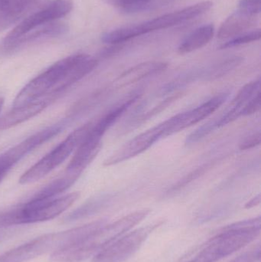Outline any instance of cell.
Returning <instances> with one entry per match:
<instances>
[{
    "label": "cell",
    "instance_id": "cell-1",
    "mask_svg": "<svg viewBox=\"0 0 261 262\" xmlns=\"http://www.w3.org/2000/svg\"><path fill=\"white\" fill-rule=\"evenodd\" d=\"M261 230L260 217L233 223L213 237L189 262H217L252 243Z\"/></svg>",
    "mask_w": 261,
    "mask_h": 262
},
{
    "label": "cell",
    "instance_id": "cell-2",
    "mask_svg": "<svg viewBox=\"0 0 261 262\" xmlns=\"http://www.w3.org/2000/svg\"><path fill=\"white\" fill-rule=\"evenodd\" d=\"M96 229L94 223L63 232L44 234L0 255V262H26L44 254L59 250L90 235Z\"/></svg>",
    "mask_w": 261,
    "mask_h": 262
},
{
    "label": "cell",
    "instance_id": "cell-3",
    "mask_svg": "<svg viewBox=\"0 0 261 262\" xmlns=\"http://www.w3.org/2000/svg\"><path fill=\"white\" fill-rule=\"evenodd\" d=\"M211 1H203L170 13L164 14L139 24L131 25L106 32L101 37L103 42L113 46L155 31L168 29L203 15L212 7Z\"/></svg>",
    "mask_w": 261,
    "mask_h": 262
},
{
    "label": "cell",
    "instance_id": "cell-4",
    "mask_svg": "<svg viewBox=\"0 0 261 262\" xmlns=\"http://www.w3.org/2000/svg\"><path fill=\"white\" fill-rule=\"evenodd\" d=\"M79 197V192H76L52 200H29L18 207L0 214V227L53 220L70 207Z\"/></svg>",
    "mask_w": 261,
    "mask_h": 262
},
{
    "label": "cell",
    "instance_id": "cell-5",
    "mask_svg": "<svg viewBox=\"0 0 261 262\" xmlns=\"http://www.w3.org/2000/svg\"><path fill=\"white\" fill-rule=\"evenodd\" d=\"M81 53L66 57L48 68L42 73L29 81L16 95L13 107L22 105L45 96L58 98V89L67 71L78 61Z\"/></svg>",
    "mask_w": 261,
    "mask_h": 262
},
{
    "label": "cell",
    "instance_id": "cell-6",
    "mask_svg": "<svg viewBox=\"0 0 261 262\" xmlns=\"http://www.w3.org/2000/svg\"><path fill=\"white\" fill-rule=\"evenodd\" d=\"M90 124L91 122L87 123L67 136L59 144L29 168L20 177L19 183L22 185L35 183L64 163L72 152L76 150L90 129Z\"/></svg>",
    "mask_w": 261,
    "mask_h": 262
},
{
    "label": "cell",
    "instance_id": "cell-7",
    "mask_svg": "<svg viewBox=\"0 0 261 262\" xmlns=\"http://www.w3.org/2000/svg\"><path fill=\"white\" fill-rule=\"evenodd\" d=\"M73 7V0H52L49 3H46L44 6L19 21L6 35L3 44L14 41L21 35L40 26L58 21L63 17L68 15Z\"/></svg>",
    "mask_w": 261,
    "mask_h": 262
},
{
    "label": "cell",
    "instance_id": "cell-8",
    "mask_svg": "<svg viewBox=\"0 0 261 262\" xmlns=\"http://www.w3.org/2000/svg\"><path fill=\"white\" fill-rule=\"evenodd\" d=\"M162 223H154L127 232L95 255L92 262L125 261L137 252L150 234Z\"/></svg>",
    "mask_w": 261,
    "mask_h": 262
},
{
    "label": "cell",
    "instance_id": "cell-9",
    "mask_svg": "<svg viewBox=\"0 0 261 262\" xmlns=\"http://www.w3.org/2000/svg\"><path fill=\"white\" fill-rule=\"evenodd\" d=\"M167 121H165L141 133L113 152L104 162V166H114L143 154L156 142L167 137Z\"/></svg>",
    "mask_w": 261,
    "mask_h": 262
},
{
    "label": "cell",
    "instance_id": "cell-10",
    "mask_svg": "<svg viewBox=\"0 0 261 262\" xmlns=\"http://www.w3.org/2000/svg\"><path fill=\"white\" fill-rule=\"evenodd\" d=\"M229 95L228 92L218 94L198 107L169 118L167 120L168 123L167 137H170L188 127L196 125L198 123L208 118L228 100Z\"/></svg>",
    "mask_w": 261,
    "mask_h": 262
},
{
    "label": "cell",
    "instance_id": "cell-11",
    "mask_svg": "<svg viewBox=\"0 0 261 262\" xmlns=\"http://www.w3.org/2000/svg\"><path fill=\"white\" fill-rule=\"evenodd\" d=\"M45 3L46 0H0V31L19 23Z\"/></svg>",
    "mask_w": 261,
    "mask_h": 262
},
{
    "label": "cell",
    "instance_id": "cell-12",
    "mask_svg": "<svg viewBox=\"0 0 261 262\" xmlns=\"http://www.w3.org/2000/svg\"><path fill=\"white\" fill-rule=\"evenodd\" d=\"M56 98L53 96H45L32 102L13 107L6 115L0 117V131L7 130L32 119L43 112Z\"/></svg>",
    "mask_w": 261,
    "mask_h": 262
},
{
    "label": "cell",
    "instance_id": "cell-13",
    "mask_svg": "<svg viewBox=\"0 0 261 262\" xmlns=\"http://www.w3.org/2000/svg\"><path fill=\"white\" fill-rule=\"evenodd\" d=\"M68 30L69 27L65 23L59 21H54V23L36 28L14 41L3 44V47L6 52H12L41 40L57 38V37L65 35Z\"/></svg>",
    "mask_w": 261,
    "mask_h": 262
},
{
    "label": "cell",
    "instance_id": "cell-14",
    "mask_svg": "<svg viewBox=\"0 0 261 262\" xmlns=\"http://www.w3.org/2000/svg\"><path fill=\"white\" fill-rule=\"evenodd\" d=\"M168 68L163 61H146L136 64L123 72L115 80V86L124 88L154 75H159Z\"/></svg>",
    "mask_w": 261,
    "mask_h": 262
},
{
    "label": "cell",
    "instance_id": "cell-15",
    "mask_svg": "<svg viewBox=\"0 0 261 262\" xmlns=\"http://www.w3.org/2000/svg\"><path fill=\"white\" fill-rule=\"evenodd\" d=\"M257 15L248 13L238 8L222 23L218 32V38L222 40H229L252 27Z\"/></svg>",
    "mask_w": 261,
    "mask_h": 262
},
{
    "label": "cell",
    "instance_id": "cell-16",
    "mask_svg": "<svg viewBox=\"0 0 261 262\" xmlns=\"http://www.w3.org/2000/svg\"><path fill=\"white\" fill-rule=\"evenodd\" d=\"M259 91H260V78L243 86L231 101L230 104L231 109L228 111L223 116L218 118V127L220 128L224 126L228 125L230 123H232L233 121L241 118V111L243 108L244 106Z\"/></svg>",
    "mask_w": 261,
    "mask_h": 262
},
{
    "label": "cell",
    "instance_id": "cell-17",
    "mask_svg": "<svg viewBox=\"0 0 261 262\" xmlns=\"http://www.w3.org/2000/svg\"><path fill=\"white\" fill-rule=\"evenodd\" d=\"M214 34L215 26L212 24L197 28L179 44L178 52L183 55L202 49L212 39Z\"/></svg>",
    "mask_w": 261,
    "mask_h": 262
},
{
    "label": "cell",
    "instance_id": "cell-18",
    "mask_svg": "<svg viewBox=\"0 0 261 262\" xmlns=\"http://www.w3.org/2000/svg\"><path fill=\"white\" fill-rule=\"evenodd\" d=\"M81 174L82 173L81 172H67L65 175L54 180L52 183L44 186L41 190L35 194L30 200H48L56 198L62 192L68 189L72 185L75 184V182L79 179Z\"/></svg>",
    "mask_w": 261,
    "mask_h": 262
},
{
    "label": "cell",
    "instance_id": "cell-19",
    "mask_svg": "<svg viewBox=\"0 0 261 262\" xmlns=\"http://www.w3.org/2000/svg\"><path fill=\"white\" fill-rule=\"evenodd\" d=\"M113 197L114 195L110 193L97 195L86 202L82 206H80L73 212H70L68 215L65 217L64 221L70 223V222L78 221V220L91 216L107 207L111 203Z\"/></svg>",
    "mask_w": 261,
    "mask_h": 262
},
{
    "label": "cell",
    "instance_id": "cell-20",
    "mask_svg": "<svg viewBox=\"0 0 261 262\" xmlns=\"http://www.w3.org/2000/svg\"><path fill=\"white\" fill-rule=\"evenodd\" d=\"M242 61V57H230L205 69H200V80L210 81L222 78L239 67Z\"/></svg>",
    "mask_w": 261,
    "mask_h": 262
},
{
    "label": "cell",
    "instance_id": "cell-21",
    "mask_svg": "<svg viewBox=\"0 0 261 262\" xmlns=\"http://www.w3.org/2000/svg\"><path fill=\"white\" fill-rule=\"evenodd\" d=\"M182 94H183L182 92H178L173 94V95H169L162 102L159 103L157 105L155 106L153 108L144 112V113L140 114V115H136L134 118H130L128 124L125 125L124 132H129L130 130H133V129L137 128L138 127L142 125L143 124L147 122L149 120L154 118L155 116L159 115L161 112L165 111V109L168 108L175 101L179 99L182 97Z\"/></svg>",
    "mask_w": 261,
    "mask_h": 262
},
{
    "label": "cell",
    "instance_id": "cell-22",
    "mask_svg": "<svg viewBox=\"0 0 261 262\" xmlns=\"http://www.w3.org/2000/svg\"><path fill=\"white\" fill-rule=\"evenodd\" d=\"M200 80V69H195L179 75L177 78L167 83L159 89L158 94L159 96L173 95L176 92H181V89L186 87L188 84Z\"/></svg>",
    "mask_w": 261,
    "mask_h": 262
},
{
    "label": "cell",
    "instance_id": "cell-23",
    "mask_svg": "<svg viewBox=\"0 0 261 262\" xmlns=\"http://www.w3.org/2000/svg\"><path fill=\"white\" fill-rule=\"evenodd\" d=\"M26 156L24 150L19 144L15 145L0 155V182L9 173L15 164Z\"/></svg>",
    "mask_w": 261,
    "mask_h": 262
},
{
    "label": "cell",
    "instance_id": "cell-24",
    "mask_svg": "<svg viewBox=\"0 0 261 262\" xmlns=\"http://www.w3.org/2000/svg\"><path fill=\"white\" fill-rule=\"evenodd\" d=\"M213 164H214V162H212V163H207V164H204L202 165V166H199V167H198L197 169H195V170L192 171L188 175L185 176L183 178L179 180L176 184L173 185V186L167 191V195L176 193V192H178V191L183 189L187 185L190 184L192 182L195 181V180H197L199 177L204 175L208 169L212 167Z\"/></svg>",
    "mask_w": 261,
    "mask_h": 262
},
{
    "label": "cell",
    "instance_id": "cell-25",
    "mask_svg": "<svg viewBox=\"0 0 261 262\" xmlns=\"http://www.w3.org/2000/svg\"><path fill=\"white\" fill-rule=\"evenodd\" d=\"M260 29H254L251 32H246L241 34L231 39L228 40L223 44L221 45L219 49H227L230 48L236 47V46H242V45L248 44L253 41H258L260 39Z\"/></svg>",
    "mask_w": 261,
    "mask_h": 262
},
{
    "label": "cell",
    "instance_id": "cell-26",
    "mask_svg": "<svg viewBox=\"0 0 261 262\" xmlns=\"http://www.w3.org/2000/svg\"><path fill=\"white\" fill-rule=\"evenodd\" d=\"M217 128H219L218 127V118H215V119L208 121L206 124H203L199 128L196 129V130L193 131L192 134H190L185 139V144L187 146L194 144L202 139L205 138L208 134H211V132Z\"/></svg>",
    "mask_w": 261,
    "mask_h": 262
},
{
    "label": "cell",
    "instance_id": "cell-27",
    "mask_svg": "<svg viewBox=\"0 0 261 262\" xmlns=\"http://www.w3.org/2000/svg\"><path fill=\"white\" fill-rule=\"evenodd\" d=\"M112 3L121 12L134 13L144 10L150 4V0H112Z\"/></svg>",
    "mask_w": 261,
    "mask_h": 262
},
{
    "label": "cell",
    "instance_id": "cell-28",
    "mask_svg": "<svg viewBox=\"0 0 261 262\" xmlns=\"http://www.w3.org/2000/svg\"><path fill=\"white\" fill-rule=\"evenodd\" d=\"M261 95L259 91L253 98L246 103L241 111V117L250 116L257 113L260 109Z\"/></svg>",
    "mask_w": 261,
    "mask_h": 262
},
{
    "label": "cell",
    "instance_id": "cell-29",
    "mask_svg": "<svg viewBox=\"0 0 261 262\" xmlns=\"http://www.w3.org/2000/svg\"><path fill=\"white\" fill-rule=\"evenodd\" d=\"M261 135L260 131L251 134L248 137H245L240 144L239 148L242 150H248V149H252L260 144Z\"/></svg>",
    "mask_w": 261,
    "mask_h": 262
},
{
    "label": "cell",
    "instance_id": "cell-30",
    "mask_svg": "<svg viewBox=\"0 0 261 262\" xmlns=\"http://www.w3.org/2000/svg\"><path fill=\"white\" fill-rule=\"evenodd\" d=\"M238 8L248 13L257 15L260 12V0H241Z\"/></svg>",
    "mask_w": 261,
    "mask_h": 262
},
{
    "label": "cell",
    "instance_id": "cell-31",
    "mask_svg": "<svg viewBox=\"0 0 261 262\" xmlns=\"http://www.w3.org/2000/svg\"><path fill=\"white\" fill-rule=\"evenodd\" d=\"M260 249L258 248L251 252H245L230 262H255L257 260L260 259Z\"/></svg>",
    "mask_w": 261,
    "mask_h": 262
},
{
    "label": "cell",
    "instance_id": "cell-32",
    "mask_svg": "<svg viewBox=\"0 0 261 262\" xmlns=\"http://www.w3.org/2000/svg\"><path fill=\"white\" fill-rule=\"evenodd\" d=\"M261 201L260 194L254 196V198L251 199L250 201L245 204V208L247 209H252V208L256 207L260 204Z\"/></svg>",
    "mask_w": 261,
    "mask_h": 262
},
{
    "label": "cell",
    "instance_id": "cell-33",
    "mask_svg": "<svg viewBox=\"0 0 261 262\" xmlns=\"http://www.w3.org/2000/svg\"><path fill=\"white\" fill-rule=\"evenodd\" d=\"M4 98L0 97V112H1L2 109H3V104H4Z\"/></svg>",
    "mask_w": 261,
    "mask_h": 262
}]
</instances>
